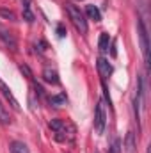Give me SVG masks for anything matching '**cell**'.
Masks as SVG:
<instances>
[{
	"label": "cell",
	"mask_w": 151,
	"mask_h": 153,
	"mask_svg": "<svg viewBox=\"0 0 151 153\" xmlns=\"http://www.w3.org/2000/svg\"><path fill=\"white\" fill-rule=\"evenodd\" d=\"M124 146H126V153H133L137 148V143H135V137H133V132H128L126 139H124Z\"/></svg>",
	"instance_id": "13"
},
{
	"label": "cell",
	"mask_w": 151,
	"mask_h": 153,
	"mask_svg": "<svg viewBox=\"0 0 151 153\" xmlns=\"http://www.w3.org/2000/svg\"><path fill=\"white\" fill-rule=\"evenodd\" d=\"M137 30H139V41H141V52L144 57V64L148 68L150 66V39H148V29L142 18H139L137 22Z\"/></svg>",
	"instance_id": "3"
},
{
	"label": "cell",
	"mask_w": 151,
	"mask_h": 153,
	"mask_svg": "<svg viewBox=\"0 0 151 153\" xmlns=\"http://www.w3.org/2000/svg\"><path fill=\"white\" fill-rule=\"evenodd\" d=\"M0 16H4L5 20H11V22L16 20V14L13 11H9V9H0Z\"/></svg>",
	"instance_id": "16"
},
{
	"label": "cell",
	"mask_w": 151,
	"mask_h": 153,
	"mask_svg": "<svg viewBox=\"0 0 151 153\" xmlns=\"http://www.w3.org/2000/svg\"><path fill=\"white\" fill-rule=\"evenodd\" d=\"M110 45H112L110 36H109L107 32H101V34H100V39H98V48H100V52H101V53H107L109 48H110Z\"/></svg>",
	"instance_id": "8"
},
{
	"label": "cell",
	"mask_w": 151,
	"mask_h": 153,
	"mask_svg": "<svg viewBox=\"0 0 151 153\" xmlns=\"http://www.w3.org/2000/svg\"><path fill=\"white\" fill-rule=\"evenodd\" d=\"M96 68H98V73L101 75V78H107V76L112 75V64H110L105 57H98Z\"/></svg>",
	"instance_id": "7"
},
{
	"label": "cell",
	"mask_w": 151,
	"mask_h": 153,
	"mask_svg": "<svg viewBox=\"0 0 151 153\" xmlns=\"http://www.w3.org/2000/svg\"><path fill=\"white\" fill-rule=\"evenodd\" d=\"M21 4H23V20L32 23L34 22V14H32V9H30V0H21Z\"/></svg>",
	"instance_id": "12"
},
{
	"label": "cell",
	"mask_w": 151,
	"mask_h": 153,
	"mask_svg": "<svg viewBox=\"0 0 151 153\" xmlns=\"http://www.w3.org/2000/svg\"><path fill=\"white\" fill-rule=\"evenodd\" d=\"M107 126V112H105V103L98 102L96 109H94V128L98 134H103Z\"/></svg>",
	"instance_id": "4"
},
{
	"label": "cell",
	"mask_w": 151,
	"mask_h": 153,
	"mask_svg": "<svg viewBox=\"0 0 151 153\" xmlns=\"http://www.w3.org/2000/svg\"><path fill=\"white\" fill-rule=\"evenodd\" d=\"M0 41H2L9 50H13V52L18 48V41L14 38V34H13L7 27H4L2 23H0Z\"/></svg>",
	"instance_id": "5"
},
{
	"label": "cell",
	"mask_w": 151,
	"mask_h": 153,
	"mask_svg": "<svg viewBox=\"0 0 151 153\" xmlns=\"http://www.w3.org/2000/svg\"><path fill=\"white\" fill-rule=\"evenodd\" d=\"M0 93H2V94H4V96L7 98V102L11 103V107H13V109H14V111L18 112V111H20V103H18V100L14 98V94H13L11 87H9V85H7V84H5V82L2 80V78H0Z\"/></svg>",
	"instance_id": "6"
},
{
	"label": "cell",
	"mask_w": 151,
	"mask_h": 153,
	"mask_svg": "<svg viewBox=\"0 0 151 153\" xmlns=\"http://www.w3.org/2000/svg\"><path fill=\"white\" fill-rule=\"evenodd\" d=\"M66 102H68V98H66V94H64V93L55 94V96H52V98H50V103H52L53 107H62V105H66Z\"/></svg>",
	"instance_id": "15"
},
{
	"label": "cell",
	"mask_w": 151,
	"mask_h": 153,
	"mask_svg": "<svg viewBox=\"0 0 151 153\" xmlns=\"http://www.w3.org/2000/svg\"><path fill=\"white\" fill-rule=\"evenodd\" d=\"M43 80L48 82V84H52V85H57V84H59V75H57L55 70L44 68V70H43Z\"/></svg>",
	"instance_id": "9"
},
{
	"label": "cell",
	"mask_w": 151,
	"mask_h": 153,
	"mask_svg": "<svg viewBox=\"0 0 151 153\" xmlns=\"http://www.w3.org/2000/svg\"><path fill=\"white\" fill-rule=\"evenodd\" d=\"M9 153H30V152H29V146L25 143H21V141H11Z\"/></svg>",
	"instance_id": "10"
},
{
	"label": "cell",
	"mask_w": 151,
	"mask_h": 153,
	"mask_svg": "<svg viewBox=\"0 0 151 153\" xmlns=\"http://www.w3.org/2000/svg\"><path fill=\"white\" fill-rule=\"evenodd\" d=\"M48 126L52 132H55L57 141H73V137H75V128L70 123H66L64 119H52L48 123Z\"/></svg>",
	"instance_id": "1"
},
{
	"label": "cell",
	"mask_w": 151,
	"mask_h": 153,
	"mask_svg": "<svg viewBox=\"0 0 151 153\" xmlns=\"http://www.w3.org/2000/svg\"><path fill=\"white\" fill-rule=\"evenodd\" d=\"M109 153H121V139H114Z\"/></svg>",
	"instance_id": "17"
},
{
	"label": "cell",
	"mask_w": 151,
	"mask_h": 153,
	"mask_svg": "<svg viewBox=\"0 0 151 153\" xmlns=\"http://www.w3.org/2000/svg\"><path fill=\"white\" fill-rule=\"evenodd\" d=\"M85 14H87L91 20H94V22H101V13H100V9H98L94 4L85 5Z\"/></svg>",
	"instance_id": "11"
},
{
	"label": "cell",
	"mask_w": 151,
	"mask_h": 153,
	"mask_svg": "<svg viewBox=\"0 0 151 153\" xmlns=\"http://www.w3.org/2000/svg\"><path fill=\"white\" fill-rule=\"evenodd\" d=\"M0 125H4V126H7V125H11V116L7 112V109H5V105L0 102Z\"/></svg>",
	"instance_id": "14"
},
{
	"label": "cell",
	"mask_w": 151,
	"mask_h": 153,
	"mask_svg": "<svg viewBox=\"0 0 151 153\" xmlns=\"http://www.w3.org/2000/svg\"><path fill=\"white\" fill-rule=\"evenodd\" d=\"M96 153H98V152H96Z\"/></svg>",
	"instance_id": "19"
},
{
	"label": "cell",
	"mask_w": 151,
	"mask_h": 153,
	"mask_svg": "<svg viewBox=\"0 0 151 153\" xmlns=\"http://www.w3.org/2000/svg\"><path fill=\"white\" fill-rule=\"evenodd\" d=\"M66 13H68V16H70V20H71V23H73V27L80 34H87V30H89L87 20H85V14L80 11V7L71 4V2H68L66 4Z\"/></svg>",
	"instance_id": "2"
},
{
	"label": "cell",
	"mask_w": 151,
	"mask_h": 153,
	"mask_svg": "<svg viewBox=\"0 0 151 153\" xmlns=\"http://www.w3.org/2000/svg\"><path fill=\"white\" fill-rule=\"evenodd\" d=\"M57 34H59V38H64L66 36V29L62 25H57Z\"/></svg>",
	"instance_id": "18"
}]
</instances>
